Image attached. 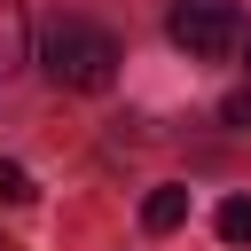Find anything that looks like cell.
I'll list each match as a JSON object with an SVG mask.
<instances>
[{"mask_svg": "<svg viewBox=\"0 0 251 251\" xmlns=\"http://www.w3.org/2000/svg\"><path fill=\"white\" fill-rule=\"evenodd\" d=\"M39 71L71 94H102L118 78V39L94 16H47L39 24Z\"/></svg>", "mask_w": 251, "mask_h": 251, "instance_id": "cell-1", "label": "cell"}, {"mask_svg": "<svg viewBox=\"0 0 251 251\" xmlns=\"http://www.w3.org/2000/svg\"><path fill=\"white\" fill-rule=\"evenodd\" d=\"M165 31H173V47H180L188 63H220V55H235V39H243V8H235V0H180Z\"/></svg>", "mask_w": 251, "mask_h": 251, "instance_id": "cell-2", "label": "cell"}, {"mask_svg": "<svg viewBox=\"0 0 251 251\" xmlns=\"http://www.w3.org/2000/svg\"><path fill=\"white\" fill-rule=\"evenodd\" d=\"M180 220H188V188H180V180L149 188V204H141V227H149V235H173Z\"/></svg>", "mask_w": 251, "mask_h": 251, "instance_id": "cell-3", "label": "cell"}, {"mask_svg": "<svg viewBox=\"0 0 251 251\" xmlns=\"http://www.w3.org/2000/svg\"><path fill=\"white\" fill-rule=\"evenodd\" d=\"M24 47H31V24H24V8H16V0H0V78H8V71H24Z\"/></svg>", "mask_w": 251, "mask_h": 251, "instance_id": "cell-4", "label": "cell"}, {"mask_svg": "<svg viewBox=\"0 0 251 251\" xmlns=\"http://www.w3.org/2000/svg\"><path fill=\"white\" fill-rule=\"evenodd\" d=\"M220 235L227 243H251V196H227L220 204Z\"/></svg>", "mask_w": 251, "mask_h": 251, "instance_id": "cell-5", "label": "cell"}, {"mask_svg": "<svg viewBox=\"0 0 251 251\" xmlns=\"http://www.w3.org/2000/svg\"><path fill=\"white\" fill-rule=\"evenodd\" d=\"M31 196H39V188H31V173L0 157V204H31Z\"/></svg>", "mask_w": 251, "mask_h": 251, "instance_id": "cell-6", "label": "cell"}, {"mask_svg": "<svg viewBox=\"0 0 251 251\" xmlns=\"http://www.w3.org/2000/svg\"><path fill=\"white\" fill-rule=\"evenodd\" d=\"M220 118H227V126H235V133H251V86H235V94H227V102H220Z\"/></svg>", "mask_w": 251, "mask_h": 251, "instance_id": "cell-7", "label": "cell"}, {"mask_svg": "<svg viewBox=\"0 0 251 251\" xmlns=\"http://www.w3.org/2000/svg\"><path fill=\"white\" fill-rule=\"evenodd\" d=\"M0 251H8V243H0Z\"/></svg>", "mask_w": 251, "mask_h": 251, "instance_id": "cell-8", "label": "cell"}]
</instances>
